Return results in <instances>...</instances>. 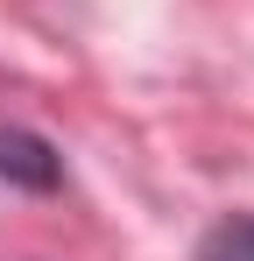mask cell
<instances>
[{
  "label": "cell",
  "mask_w": 254,
  "mask_h": 261,
  "mask_svg": "<svg viewBox=\"0 0 254 261\" xmlns=\"http://www.w3.org/2000/svg\"><path fill=\"white\" fill-rule=\"evenodd\" d=\"M0 184H14V191H57L64 184V155L29 127H0Z\"/></svg>",
  "instance_id": "obj_1"
},
{
  "label": "cell",
  "mask_w": 254,
  "mask_h": 261,
  "mask_svg": "<svg viewBox=\"0 0 254 261\" xmlns=\"http://www.w3.org/2000/svg\"><path fill=\"white\" fill-rule=\"evenodd\" d=\"M198 261H254V212L219 219L205 233V247H198Z\"/></svg>",
  "instance_id": "obj_2"
}]
</instances>
